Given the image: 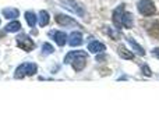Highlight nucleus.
<instances>
[{"instance_id":"obj_12","label":"nucleus","mask_w":159,"mask_h":139,"mask_svg":"<svg viewBox=\"0 0 159 139\" xmlns=\"http://www.w3.org/2000/svg\"><path fill=\"white\" fill-rule=\"evenodd\" d=\"M117 52H119V54H120V57L124 59V60H133V59H134V54H133V53L130 52L126 46H123V45H121V46H119Z\"/></svg>"},{"instance_id":"obj_3","label":"nucleus","mask_w":159,"mask_h":139,"mask_svg":"<svg viewBox=\"0 0 159 139\" xmlns=\"http://www.w3.org/2000/svg\"><path fill=\"white\" fill-rule=\"evenodd\" d=\"M137 7H138L140 14H143L144 17H151V15H154L155 11H157L152 0H140Z\"/></svg>"},{"instance_id":"obj_4","label":"nucleus","mask_w":159,"mask_h":139,"mask_svg":"<svg viewBox=\"0 0 159 139\" xmlns=\"http://www.w3.org/2000/svg\"><path fill=\"white\" fill-rule=\"evenodd\" d=\"M61 6H63L64 8H67L69 11H71V13L77 14V15H80V17L85 15L84 7H82L78 2H75V0H61Z\"/></svg>"},{"instance_id":"obj_10","label":"nucleus","mask_w":159,"mask_h":139,"mask_svg":"<svg viewBox=\"0 0 159 139\" xmlns=\"http://www.w3.org/2000/svg\"><path fill=\"white\" fill-rule=\"evenodd\" d=\"M53 39H55V42L59 45V46H64V45L67 43V35L64 32H61V31H57V32H53Z\"/></svg>"},{"instance_id":"obj_14","label":"nucleus","mask_w":159,"mask_h":139,"mask_svg":"<svg viewBox=\"0 0 159 139\" xmlns=\"http://www.w3.org/2000/svg\"><path fill=\"white\" fill-rule=\"evenodd\" d=\"M38 20H39V25H41V27H46L50 21V17H49V14H48V11H45V10L39 11Z\"/></svg>"},{"instance_id":"obj_7","label":"nucleus","mask_w":159,"mask_h":139,"mask_svg":"<svg viewBox=\"0 0 159 139\" xmlns=\"http://www.w3.org/2000/svg\"><path fill=\"white\" fill-rule=\"evenodd\" d=\"M123 14H124V4H120L115 11H113L112 20H113V24H115L116 29H121V28H123V25H121V18H123Z\"/></svg>"},{"instance_id":"obj_11","label":"nucleus","mask_w":159,"mask_h":139,"mask_svg":"<svg viewBox=\"0 0 159 139\" xmlns=\"http://www.w3.org/2000/svg\"><path fill=\"white\" fill-rule=\"evenodd\" d=\"M3 15L6 17V18L8 20H14L17 18V17L20 15V11L17 10V8H13V7H8V8H3Z\"/></svg>"},{"instance_id":"obj_17","label":"nucleus","mask_w":159,"mask_h":139,"mask_svg":"<svg viewBox=\"0 0 159 139\" xmlns=\"http://www.w3.org/2000/svg\"><path fill=\"white\" fill-rule=\"evenodd\" d=\"M20 29H21V24L18 21H13L6 25V32H17Z\"/></svg>"},{"instance_id":"obj_20","label":"nucleus","mask_w":159,"mask_h":139,"mask_svg":"<svg viewBox=\"0 0 159 139\" xmlns=\"http://www.w3.org/2000/svg\"><path fill=\"white\" fill-rule=\"evenodd\" d=\"M143 72H144V75H145V76H151L152 75L151 70H149V67L147 66V64H144V66H143Z\"/></svg>"},{"instance_id":"obj_15","label":"nucleus","mask_w":159,"mask_h":139,"mask_svg":"<svg viewBox=\"0 0 159 139\" xmlns=\"http://www.w3.org/2000/svg\"><path fill=\"white\" fill-rule=\"evenodd\" d=\"M121 25L124 28H131L133 27V14L131 13H124L123 18H121Z\"/></svg>"},{"instance_id":"obj_9","label":"nucleus","mask_w":159,"mask_h":139,"mask_svg":"<svg viewBox=\"0 0 159 139\" xmlns=\"http://www.w3.org/2000/svg\"><path fill=\"white\" fill-rule=\"evenodd\" d=\"M67 42H69V45H70L71 47L80 46V45L82 43V33H81V32H73L71 35L69 36Z\"/></svg>"},{"instance_id":"obj_2","label":"nucleus","mask_w":159,"mask_h":139,"mask_svg":"<svg viewBox=\"0 0 159 139\" xmlns=\"http://www.w3.org/2000/svg\"><path fill=\"white\" fill-rule=\"evenodd\" d=\"M36 71H38V66L34 63H22L21 66L17 67L16 72H14V78L17 79H21L24 78V76H31L34 75V74H36Z\"/></svg>"},{"instance_id":"obj_8","label":"nucleus","mask_w":159,"mask_h":139,"mask_svg":"<svg viewBox=\"0 0 159 139\" xmlns=\"http://www.w3.org/2000/svg\"><path fill=\"white\" fill-rule=\"evenodd\" d=\"M88 50L93 54H98V53H103L106 50V46H105L102 42H98V41H92L89 45H88Z\"/></svg>"},{"instance_id":"obj_13","label":"nucleus","mask_w":159,"mask_h":139,"mask_svg":"<svg viewBox=\"0 0 159 139\" xmlns=\"http://www.w3.org/2000/svg\"><path fill=\"white\" fill-rule=\"evenodd\" d=\"M127 42H129V45L133 47V50H135V53H137V54H140V56L145 54V50H144L143 47H141L140 45H138L133 38H127Z\"/></svg>"},{"instance_id":"obj_5","label":"nucleus","mask_w":159,"mask_h":139,"mask_svg":"<svg viewBox=\"0 0 159 139\" xmlns=\"http://www.w3.org/2000/svg\"><path fill=\"white\" fill-rule=\"evenodd\" d=\"M16 42H17V46H18L20 49L25 50V52H31V50H34V47H35L34 41L28 35H25V33H21V35L17 36Z\"/></svg>"},{"instance_id":"obj_19","label":"nucleus","mask_w":159,"mask_h":139,"mask_svg":"<svg viewBox=\"0 0 159 139\" xmlns=\"http://www.w3.org/2000/svg\"><path fill=\"white\" fill-rule=\"evenodd\" d=\"M53 52H55V47H53L52 45L43 43V46H42V53H43V54H52Z\"/></svg>"},{"instance_id":"obj_1","label":"nucleus","mask_w":159,"mask_h":139,"mask_svg":"<svg viewBox=\"0 0 159 139\" xmlns=\"http://www.w3.org/2000/svg\"><path fill=\"white\" fill-rule=\"evenodd\" d=\"M87 60H88V54L84 50H73L64 57V63L71 64L75 71H81L84 68L85 64H87Z\"/></svg>"},{"instance_id":"obj_6","label":"nucleus","mask_w":159,"mask_h":139,"mask_svg":"<svg viewBox=\"0 0 159 139\" xmlns=\"http://www.w3.org/2000/svg\"><path fill=\"white\" fill-rule=\"evenodd\" d=\"M56 22H57L59 25H61V27H67V28L80 27L75 20H73L71 17H69V15H64V14H57V15H56Z\"/></svg>"},{"instance_id":"obj_16","label":"nucleus","mask_w":159,"mask_h":139,"mask_svg":"<svg viewBox=\"0 0 159 139\" xmlns=\"http://www.w3.org/2000/svg\"><path fill=\"white\" fill-rule=\"evenodd\" d=\"M25 20H27L28 25H30L31 28H34L36 25V22H38V17H36L32 11H27V13H25Z\"/></svg>"},{"instance_id":"obj_18","label":"nucleus","mask_w":159,"mask_h":139,"mask_svg":"<svg viewBox=\"0 0 159 139\" xmlns=\"http://www.w3.org/2000/svg\"><path fill=\"white\" fill-rule=\"evenodd\" d=\"M106 32H107V35H109L110 38L113 39V41H119V39H120V33H119V29L113 31V28L106 27Z\"/></svg>"},{"instance_id":"obj_21","label":"nucleus","mask_w":159,"mask_h":139,"mask_svg":"<svg viewBox=\"0 0 159 139\" xmlns=\"http://www.w3.org/2000/svg\"><path fill=\"white\" fill-rule=\"evenodd\" d=\"M152 53H154V56H155V57L159 59V47H157V49H154V50H152Z\"/></svg>"}]
</instances>
